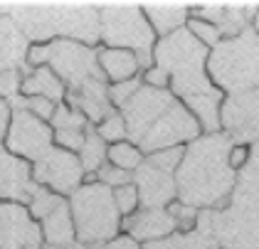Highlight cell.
Segmentation results:
<instances>
[{"mask_svg":"<svg viewBox=\"0 0 259 249\" xmlns=\"http://www.w3.org/2000/svg\"><path fill=\"white\" fill-rule=\"evenodd\" d=\"M22 96H45L55 104H62L67 96V87L62 84V79L50 69V67H37V69H27L22 74L20 84Z\"/></svg>","mask_w":259,"mask_h":249,"instance_id":"obj_17","label":"cell"},{"mask_svg":"<svg viewBox=\"0 0 259 249\" xmlns=\"http://www.w3.org/2000/svg\"><path fill=\"white\" fill-rule=\"evenodd\" d=\"M121 232L131 234L136 242L146 244V242H156V239H165L176 234L178 227H176V220L163 208V210H139L121 222Z\"/></svg>","mask_w":259,"mask_h":249,"instance_id":"obj_14","label":"cell"},{"mask_svg":"<svg viewBox=\"0 0 259 249\" xmlns=\"http://www.w3.org/2000/svg\"><path fill=\"white\" fill-rule=\"evenodd\" d=\"M45 67H50L62 84L77 89L89 79H101L97 67V47L81 45L74 39H50L45 42Z\"/></svg>","mask_w":259,"mask_h":249,"instance_id":"obj_6","label":"cell"},{"mask_svg":"<svg viewBox=\"0 0 259 249\" xmlns=\"http://www.w3.org/2000/svg\"><path fill=\"white\" fill-rule=\"evenodd\" d=\"M143 160H146V155L141 153V148L128 138L119 141V143H111L106 148V163L123 173H131V175L143 165Z\"/></svg>","mask_w":259,"mask_h":249,"instance_id":"obj_20","label":"cell"},{"mask_svg":"<svg viewBox=\"0 0 259 249\" xmlns=\"http://www.w3.org/2000/svg\"><path fill=\"white\" fill-rule=\"evenodd\" d=\"M92 180H97V183H101V185H106V188H111V190H114V188H119V185L131 183V180H134V175H131V173L119 171V168H114V165H109V163H104Z\"/></svg>","mask_w":259,"mask_h":249,"instance_id":"obj_31","label":"cell"},{"mask_svg":"<svg viewBox=\"0 0 259 249\" xmlns=\"http://www.w3.org/2000/svg\"><path fill=\"white\" fill-rule=\"evenodd\" d=\"M64 249H94V247H87V244H81V242H74V244H69V247Z\"/></svg>","mask_w":259,"mask_h":249,"instance_id":"obj_37","label":"cell"},{"mask_svg":"<svg viewBox=\"0 0 259 249\" xmlns=\"http://www.w3.org/2000/svg\"><path fill=\"white\" fill-rule=\"evenodd\" d=\"M50 126H52V131H87L89 129V121L74 106H69L67 101H62V104H57V109H55V116H52Z\"/></svg>","mask_w":259,"mask_h":249,"instance_id":"obj_23","label":"cell"},{"mask_svg":"<svg viewBox=\"0 0 259 249\" xmlns=\"http://www.w3.org/2000/svg\"><path fill=\"white\" fill-rule=\"evenodd\" d=\"M207 74L212 84L227 94L235 87H252L259 81V37L239 35L218 45L207 55Z\"/></svg>","mask_w":259,"mask_h":249,"instance_id":"obj_5","label":"cell"},{"mask_svg":"<svg viewBox=\"0 0 259 249\" xmlns=\"http://www.w3.org/2000/svg\"><path fill=\"white\" fill-rule=\"evenodd\" d=\"M185 148L188 146H173V148H163V151H156V153H148L146 155V163L156 171L165 173V175H173L178 173L180 163L185 158Z\"/></svg>","mask_w":259,"mask_h":249,"instance_id":"obj_25","label":"cell"},{"mask_svg":"<svg viewBox=\"0 0 259 249\" xmlns=\"http://www.w3.org/2000/svg\"><path fill=\"white\" fill-rule=\"evenodd\" d=\"M94 131H97V136H99L106 146L119 143V141H126V138H128V134H126V123H123V116H121L116 109H114L109 116H104L99 123L94 126Z\"/></svg>","mask_w":259,"mask_h":249,"instance_id":"obj_26","label":"cell"},{"mask_svg":"<svg viewBox=\"0 0 259 249\" xmlns=\"http://www.w3.org/2000/svg\"><path fill=\"white\" fill-rule=\"evenodd\" d=\"M27 39L10 18H0V72L3 69H25Z\"/></svg>","mask_w":259,"mask_h":249,"instance_id":"obj_19","label":"cell"},{"mask_svg":"<svg viewBox=\"0 0 259 249\" xmlns=\"http://www.w3.org/2000/svg\"><path fill=\"white\" fill-rule=\"evenodd\" d=\"M97 67L106 84H121L141 74V64L136 52L116 50V47H97Z\"/></svg>","mask_w":259,"mask_h":249,"instance_id":"obj_15","label":"cell"},{"mask_svg":"<svg viewBox=\"0 0 259 249\" xmlns=\"http://www.w3.org/2000/svg\"><path fill=\"white\" fill-rule=\"evenodd\" d=\"M249 155H252L249 143H235V146L227 151V168H230L232 173L242 171V168L249 163Z\"/></svg>","mask_w":259,"mask_h":249,"instance_id":"obj_34","label":"cell"},{"mask_svg":"<svg viewBox=\"0 0 259 249\" xmlns=\"http://www.w3.org/2000/svg\"><path fill=\"white\" fill-rule=\"evenodd\" d=\"M173 101H176V96L170 94V92L141 87L139 92L119 109V114L123 116V123H126L128 141L139 143L141 136L146 134L160 116L173 106Z\"/></svg>","mask_w":259,"mask_h":249,"instance_id":"obj_10","label":"cell"},{"mask_svg":"<svg viewBox=\"0 0 259 249\" xmlns=\"http://www.w3.org/2000/svg\"><path fill=\"white\" fill-rule=\"evenodd\" d=\"M72 222L77 230V242L99 249L121 232V215L116 212L111 188L97 180H84L77 190L67 197Z\"/></svg>","mask_w":259,"mask_h":249,"instance_id":"obj_3","label":"cell"},{"mask_svg":"<svg viewBox=\"0 0 259 249\" xmlns=\"http://www.w3.org/2000/svg\"><path fill=\"white\" fill-rule=\"evenodd\" d=\"M87 131H55V146L62 151H69V153H79L81 146H84V138H87Z\"/></svg>","mask_w":259,"mask_h":249,"instance_id":"obj_32","label":"cell"},{"mask_svg":"<svg viewBox=\"0 0 259 249\" xmlns=\"http://www.w3.org/2000/svg\"><path fill=\"white\" fill-rule=\"evenodd\" d=\"M141 249H188V234H170L165 239H156V242H146Z\"/></svg>","mask_w":259,"mask_h":249,"instance_id":"obj_35","label":"cell"},{"mask_svg":"<svg viewBox=\"0 0 259 249\" xmlns=\"http://www.w3.org/2000/svg\"><path fill=\"white\" fill-rule=\"evenodd\" d=\"M106 148H109V146L97 136V131L89 129V131H87V138H84V146H81V151L77 153L79 155L81 168H84V180H92V178L97 175V171L106 163Z\"/></svg>","mask_w":259,"mask_h":249,"instance_id":"obj_21","label":"cell"},{"mask_svg":"<svg viewBox=\"0 0 259 249\" xmlns=\"http://www.w3.org/2000/svg\"><path fill=\"white\" fill-rule=\"evenodd\" d=\"M64 101L69 106H74L89 121V126L92 123L97 126L104 116H109L114 111L111 104H109V92H106V81L104 79H89L77 89H69Z\"/></svg>","mask_w":259,"mask_h":249,"instance_id":"obj_13","label":"cell"},{"mask_svg":"<svg viewBox=\"0 0 259 249\" xmlns=\"http://www.w3.org/2000/svg\"><path fill=\"white\" fill-rule=\"evenodd\" d=\"M165 212L176 220V227H178L180 234H188V232H193L198 227L200 210L193 208V205H185V202H180V200H173V202L165 205Z\"/></svg>","mask_w":259,"mask_h":249,"instance_id":"obj_28","label":"cell"},{"mask_svg":"<svg viewBox=\"0 0 259 249\" xmlns=\"http://www.w3.org/2000/svg\"><path fill=\"white\" fill-rule=\"evenodd\" d=\"M40 232L45 249H64L77 242V230H74L67 200H62V205L57 210L50 212L45 220H40Z\"/></svg>","mask_w":259,"mask_h":249,"instance_id":"obj_16","label":"cell"},{"mask_svg":"<svg viewBox=\"0 0 259 249\" xmlns=\"http://www.w3.org/2000/svg\"><path fill=\"white\" fill-rule=\"evenodd\" d=\"M62 200L57 192H52L50 188H42V185H35V190L30 195V200H27V210L32 215V220H45L50 212H55L57 208L62 205Z\"/></svg>","mask_w":259,"mask_h":249,"instance_id":"obj_22","label":"cell"},{"mask_svg":"<svg viewBox=\"0 0 259 249\" xmlns=\"http://www.w3.org/2000/svg\"><path fill=\"white\" fill-rule=\"evenodd\" d=\"M141 81H143V87L170 92V74H168L163 67H158V64H153V67H148L146 72H141Z\"/></svg>","mask_w":259,"mask_h":249,"instance_id":"obj_33","label":"cell"},{"mask_svg":"<svg viewBox=\"0 0 259 249\" xmlns=\"http://www.w3.org/2000/svg\"><path fill=\"white\" fill-rule=\"evenodd\" d=\"M141 87H143L141 77L128 79V81H121V84H106V92H109V104H111V109H116V111H119L121 106H123V104H126L131 96L136 94Z\"/></svg>","mask_w":259,"mask_h":249,"instance_id":"obj_29","label":"cell"},{"mask_svg":"<svg viewBox=\"0 0 259 249\" xmlns=\"http://www.w3.org/2000/svg\"><path fill=\"white\" fill-rule=\"evenodd\" d=\"M99 39L104 47L136 52L141 72L153 67L156 32L151 30L141 5H106L99 8Z\"/></svg>","mask_w":259,"mask_h":249,"instance_id":"obj_4","label":"cell"},{"mask_svg":"<svg viewBox=\"0 0 259 249\" xmlns=\"http://www.w3.org/2000/svg\"><path fill=\"white\" fill-rule=\"evenodd\" d=\"M40 222L32 220L27 205L15 200H0V249L40 247Z\"/></svg>","mask_w":259,"mask_h":249,"instance_id":"obj_11","label":"cell"},{"mask_svg":"<svg viewBox=\"0 0 259 249\" xmlns=\"http://www.w3.org/2000/svg\"><path fill=\"white\" fill-rule=\"evenodd\" d=\"M27 72L25 69H3L0 72V101H10L20 94V84H22V74Z\"/></svg>","mask_w":259,"mask_h":249,"instance_id":"obj_30","label":"cell"},{"mask_svg":"<svg viewBox=\"0 0 259 249\" xmlns=\"http://www.w3.org/2000/svg\"><path fill=\"white\" fill-rule=\"evenodd\" d=\"M30 249H45V247H30Z\"/></svg>","mask_w":259,"mask_h":249,"instance_id":"obj_38","label":"cell"},{"mask_svg":"<svg viewBox=\"0 0 259 249\" xmlns=\"http://www.w3.org/2000/svg\"><path fill=\"white\" fill-rule=\"evenodd\" d=\"M10 20L30 42L74 39L94 47L99 42V10L89 5H20Z\"/></svg>","mask_w":259,"mask_h":249,"instance_id":"obj_2","label":"cell"},{"mask_svg":"<svg viewBox=\"0 0 259 249\" xmlns=\"http://www.w3.org/2000/svg\"><path fill=\"white\" fill-rule=\"evenodd\" d=\"M111 197H114V205H116V212L121 215V220H128L131 215H136L141 210V197H139L136 185H134V180L126 183V185L114 188Z\"/></svg>","mask_w":259,"mask_h":249,"instance_id":"obj_27","label":"cell"},{"mask_svg":"<svg viewBox=\"0 0 259 249\" xmlns=\"http://www.w3.org/2000/svg\"><path fill=\"white\" fill-rule=\"evenodd\" d=\"M134 185L139 190L141 205L146 210H163L168 202L176 200V180L173 175H165V173L151 168L146 160L139 171L134 173Z\"/></svg>","mask_w":259,"mask_h":249,"instance_id":"obj_12","label":"cell"},{"mask_svg":"<svg viewBox=\"0 0 259 249\" xmlns=\"http://www.w3.org/2000/svg\"><path fill=\"white\" fill-rule=\"evenodd\" d=\"M185 30L193 35V39L198 42L200 47H205V50H215L220 45V39H222V32L218 30V25H212V22H207V20H200V18H188L185 22Z\"/></svg>","mask_w":259,"mask_h":249,"instance_id":"obj_24","label":"cell"},{"mask_svg":"<svg viewBox=\"0 0 259 249\" xmlns=\"http://www.w3.org/2000/svg\"><path fill=\"white\" fill-rule=\"evenodd\" d=\"M30 178L35 185L50 188L60 197H69L84 183V168L77 153L62 151L55 146L45 158L30 165Z\"/></svg>","mask_w":259,"mask_h":249,"instance_id":"obj_9","label":"cell"},{"mask_svg":"<svg viewBox=\"0 0 259 249\" xmlns=\"http://www.w3.org/2000/svg\"><path fill=\"white\" fill-rule=\"evenodd\" d=\"M200 136H202V129H200L198 118L176 99L173 106L141 136L136 146L141 148L143 155H148L163 151V148H173V146H190Z\"/></svg>","mask_w":259,"mask_h":249,"instance_id":"obj_8","label":"cell"},{"mask_svg":"<svg viewBox=\"0 0 259 249\" xmlns=\"http://www.w3.org/2000/svg\"><path fill=\"white\" fill-rule=\"evenodd\" d=\"M99 249H141V242H136L131 234L126 232H119L114 239H109L106 244H101Z\"/></svg>","mask_w":259,"mask_h":249,"instance_id":"obj_36","label":"cell"},{"mask_svg":"<svg viewBox=\"0 0 259 249\" xmlns=\"http://www.w3.org/2000/svg\"><path fill=\"white\" fill-rule=\"evenodd\" d=\"M3 146L10 155L30 160L32 165L55 148V131L50 123L35 118L30 111L10 109V123L3 136Z\"/></svg>","mask_w":259,"mask_h":249,"instance_id":"obj_7","label":"cell"},{"mask_svg":"<svg viewBox=\"0 0 259 249\" xmlns=\"http://www.w3.org/2000/svg\"><path fill=\"white\" fill-rule=\"evenodd\" d=\"M141 8H143V15H146L151 30L156 32L158 39L183 30L188 18H190V8H185V5H160V3H156V5H141Z\"/></svg>","mask_w":259,"mask_h":249,"instance_id":"obj_18","label":"cell"},{"mask_svg":"<svg viewBox=\"0 0 259 249\" xmlns=\"http://www.w3.org/2000/svg\"><path fill=\"white\" fill-rule=\"evenodd\" d=\"M232 188V171L227 168V148L220 134H202L185 148L178 168L176 190L180 202L193 208L225 205Z\"/></svg>","mask_w":259,"mask_h":249,"instance_id":"obj_1","label":"cell"}]
</instances>
